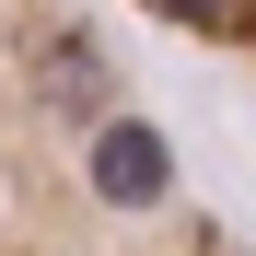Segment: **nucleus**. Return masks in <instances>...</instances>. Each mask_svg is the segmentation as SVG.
I'll use <instances>...</instances> for the list:
<instances>
[{"instance_id": "nucleus-1", "label": "nucleus", "mask_w": 256, "mask_h": 256, "mask_svg": "<svg viewBox=\"0 0 256 256\" xmlns=\"http://www.w3.org/2000/svg\"><path fill=\"white\" fill-rule=\"evenodd\" d=\"M0 256H256L222 210H186V175L140 210L70 186L47 128V0H0Z\"/></svg>"}, {"instance_id": "nucleus-2", "label": "nucleus", "mask_w": 256, "mask_h": 256, "mask_svg": "<svg viewBox=\"0 0 256 256\" xmlns=\"http://www.w3.org/2000/svg\"><path fill=\"white\" fill-rule=\"evenodd\" d=\"M128 12H152L163 35H186L198 58H233V70H256V0H128Z\"/></svg>"}]
</instances>
